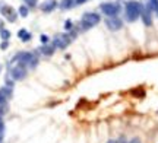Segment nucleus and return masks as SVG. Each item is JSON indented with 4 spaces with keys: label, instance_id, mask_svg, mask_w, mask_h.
<instances>
[{
    "label": "nucleus",
    "instance_id": "24",
    "mask_svg": "<svg viewBox=\"0 0 158 143\" xmlns=\"http://www.w3.org/2000/svg\"><path fill=\"white\" fill-rule=\"evenodd\" d=\"M130 143H140V142H139V139H133Z\"/></svg>",
    "mask_w": 158,
    "mask_h": 143
},
{
    "label": "nucleus",
    "instance_id": "30",
    "mask_svg": "<svg viewBox=\"0 0 158 143\" xmlns=\"http://www.w3.org/2000/svg\"><path fill=\"white\" fill-rule=\"evenodd\" d=\"M0 123H1V120H0Z\"/></svg>",
    "mask_w": 158,
    "mask_h": 143
},
{
    "label": "nucleus",
    "instance_id": "7",
    "mask_svg": "<svg viewBox=\"0 0 158 143\" xmlns=\"http://www.w3.org/2000/svg\"><path fill=\"white\" fill-rule=\"evenodd\" d=\"M10 89L12 88H0V114H3L6 109V102H7V99L10 98Z\"/></svg>",
    "mask_w": 158,
    "mask_h": 143
},
{
    "label": "nucleus",
    "instance_id": "20",
    "mask_svg": "<svg viewBox=\"0 0 158 143\" xmlns=\"http://www.w3.org/2000/svg\"><path fill=\"white\" fill-rule=\"evenodd\" d=\"M40 39H41V42H43L44 45L49 42V36H47V35H41V36H40Z\"/></svg>",
    "mask_w": 158,
    "mask_h": 143
},
{
    "label": "nucleus",
    "instance_id": "14",
    "mask_svg": "<svg viewBox=\"0 0 158 143\" xmlns=\"http://www.w3.org/2000/svg\"><path fill=\"white\" fill-rule=\"evenodd\" d=\"M18 36H19L22 41H25V42L31 39V34H29V32H26L25 29H21V31L18 32Z\"/></svg>",
    "mask_w": 158,
    "mask_h": 143
},
{
    "label": "nucleus",
    "instance_id": "22",
    "mask_svg": "<svg viewBox=\"0 0 158 143\" xmlns=\"http://www.w3.org/2000/svg\"><path fill=\"white\" fill-rule=\"evenodd\" d=\"M7 45H9V42H7V41H3L0 47H1V50H6V48H7Z\"/></svg>",
    "mask_w": 158,
    "mask_h": 143
},
{
    "label": "nucleus",
    "instance_id": "28",
    "mask_svg": "<svg viewBox=\"0 0 158 143\" xmlns=\"http://www.w3.org/2000/svg\"><path fill=\"white\" fill-rule=\"evenodd\" d=\"M0 70H1V66H0Z\"/></svg>",
    "mask_w": 158,
    "mask_h": 143
},
{
    "label": "nucleus",
    "instance_id": "8",
    "mask_svg": "<svg viewBox=\"0 0 158 143\" xmlns=\"http://www.w3.org/2000/svg\"><path fill=\"white\" fill-rule=\"evenodd\" d=\"M0 12L6 16L9 22H15L16 20V12L10 7V6H3V3L0 1Z\"/></svg>",
    "mask_w": 158,
    "mask_h": 143
},
{
    "label": "nucleus",
    "instance_id": "6",
    "mask_svg": "<svg viewBox=\"0 0 158 143\" xmlns=\"http://www.w3.org/2000/svg\"><path fill=\"white\" fill-rule=\"evenodd\" d=\"M70 42V36L66 34H57L54 36V41H53V45L56 48H66Z\"/></svg>",
    "mask_w": 158,
    "mask_h": 143
},
{
    "label": "nucleus",
    "instance_id": "15",
    "mask_svg": "<svg viewBox=\"0 0 158 143\" xmlns=\"http://www.w3.org/2000/svg\"><path fill=\"white\" fill-rule=\"evenodd\" d=\"M148 7H149V10H154V12H157V10H158V0H149V3H148Z\"/></svg>",
    "mask_w": 158,
    "mask_h": 143
},
{
    "label": "nucleus",
    "instance_id": "27",
    "mask_svg": "<svg viewBox=\"0 0 158 143\" xmlns=\"http://www.w3.org/2000/svg\"><path fill=\"white\" fill-rule=\"evenodd\" d=\"M117 143H119V142H117ZM122 143H127V142H122Z\"/></svg>",
    "mask_w": 158,
    "mask_h": 143
},
{
    "label": "nucleus",
    "instance_id": "2",
    "mask_svg": "<svg viewBox=\"0 0 158 143\" xmlns=\"http://www.w3.org/2000/svg\"><path fill=\"white\" fill-rule=\"evenodd\" d=\"M15 61H18L19 64H24L25 67L28 66V67L34 69L35 66H37V63H38V58H37V55L32 53H19L13 57L12 63H15Z\"/></svg>",
    "mask_w": 158,
    "mask_h": 143
},
{
    "label": "nucleus",
    "instance_id": "3",
    "mask_svg": "<svg viewBox=\"0 0 158 143\" xmlns=\"http://www.w3.org/2000/svg\"><path fill=\"white\" fill-rule=\"evenodd\" d=\"M100 15L98 13H91V12H88L85 13L84 16H82V20H81V26H82V29H89V28H92V26H95L97 23H100Z\"/></svg>",
    "mask_w": 158,
    "mask_h": 143
},
{
    "label": "nucleus",
    "instance_id": "17",
    "mask_svg": "<svg viewBox=\"0 0 158 143\" xmlns=\"http://www.w3.org/2000/svg\"><path fill=\"white\" fill-rule=\"evenodd\" d=\"M0 35H1V38H3L4 41H7L9 36H10V32H9L7 29H1V31H0Z\"/></svg>",
    "mask_w": 158,
    "mask_h": 143
},
{
    "label": "nucleus",
    "instance_id": "23",
    "mask_svg": "<svg viewBox=\"0 0 158 143\" xmlns=\"http://www.w3.org/2000/svg\"><path fill=\"white\" fill-rule=\"evenodd\" d=\"M87 0H75V4H84Z\"/></svg>",
    "mask_w": 158,
    "mask_h": 143
},
{
    "label": "nucleus",
    "instance_id": "9",
    "mask_svg": "<svg viewBox=\"0 0 158 143\" xmlns=\"http://www.w3.org/2000/svg\"><path fill=\"white\" fill-rule=\"evenodd\" d=\"M105 25H107L111 31H119L123 26V22H122V19H119L117 16H113V18L105 19Z\"/></svg>",
    "mask_w": 158,
    "mask_h": 143
},
{
    "label": "nucleus",
    "instance_id": "16",
    "mask_svg": "<svg viewBox=\"0 0 158 143\" xmlns=\"http://www.w3.org/2000/svg\"><path fill=\"white\" fill-rule=\"evenodd\" d=\"M19 15H21L22 18H26V16H28V7H26V6H21V7H19Z\"/></svg>",
    "mask_w": 158,
    "mask_h": 143
},
{
    "label": "nucleus",
    "instance_id": "10",
    "mask_svg": "<svg viewBox=\"0 0 158 143\" xmlns=\"http://www.w3.org/2000/svg\"><path fill=\"white\" fill-rule=\"evenodd\" d=\"M140 16H142V20L146 26H151L152 25V18H151V10L149 7H143L142 6V12H140Z\"/></svg>",
    "mask_w": 158,
    "mask_h": 143
},
{
    "label": "nucleus",
    "instance_id": "13",
    "mask_svg": "<svg viewBox=\"0 0 158 143\" xmlns=\"http://www.w3.org/2000/svg\"><path fill=\"white\" fill-rule=\"evenodd\" d=\"M73 6H75V0H62V3H60V7H62L63 10L72 9Z\"/></svg>",
    "mask_w": 158,
    "mask_h": 143
},
{
    "label": "nucleus",
    "instance_id": "11",
    "mask_svg": "<svg viewBox=\"0 0 158 143\" xmlns=\"http://www.w3.org/2000/svg\"><path fill=\"white\" fill-rule=\"evenodd\" d=\"M57 4H59V3H57L56 0H46V1L41 4V10L46 12V13H49V12H51L53 9H56Z\"/></svg>",
    "mask_w": 158,
    "mask_h": 143
},
{
    "label": "nucleus",
    "instance_id": "1",
    "mask_svg": "<svg viewBox=\"0 0 158 143\" xmlns=\"http://www.w3.org/2000/svg\"><path fill=\"white\" fill-rule=\"evenodd\" d=\"M124 12H126V19H127L129 22H135V20L140 16L142 4H140L139 1H135V0L127 1V3H126V9H124Z\"/></svg>",
    "mask_w": 158,
    "mask_h": 143
},
{
    "label": "nucleus",
    "instance_id": "31",
    "mask_svg": "<svg viewBox=\"0 0 158 143\" xmlns=\"http://www.w3.org/2000/svg\"><path fill=\"white\" fill-rule=\"evenodd\" d=\"M157 13H158V10H157Z\"/></svg>",
    "mask_w": 158,
    "mask_h": 143
},
{
    "label": "nucleus",
    "instance_id": "18",
    "mask_svg": "<svg viewBox=\"0 0 158 143\" xmlns=\"http://www.w3.org/2000/svg\"><path fill=\"white\" fill-rule=\"evenodd\" d=\"M37 3H38V0H25V4L26 6H31V7L37 6Z\"/></svg>",
    "mask_w": 158,
    "mask_h": 143
},
{
    "label": "nucleus",
    "instance_id": "29",
    "mask_svg": "<svg viewBox=\"0 0 158 143\" xmlns=\"http://www.w3.org/2000/svg\"><path fill=\"white\" fill-rule=\"evenodd\" d=\"M0 143H3V142H1V140H0Z\"/></svg>",
    "mask_w": 158,
    "mask_h": 143
},
{
    "label": "nucleus",
    "instance_id": "19",
    "mask_svg": "<svg viewBox=\"0 0 158 143\" xmlns=\"http://www.w3.org/2000/svg\"><path fill=\"white\" fill-rule=\"evenodd\" d=\"M3 136H4V124L0 123V140H3Z\"/></svg>",
    "mask_w": 158,
    "mask_h": 143
},
{
    "label": "nucleus",
    "instance_id": "4",
    "mask_svg": "<svg viewBox=\"0 0 158 143\" xmlns=\"http://www.w3.org/2000/svg\"><path fill=\"white\" fill-rule=\"evenodd\" d=\"M9 76H10L13 80H22V79L26 76V67H25L24 64H19V63H16L15 66H10Z\"/></svg>",
    "mask_w": 158,
    "mask_h": 143
},
{
    "label": "nucleus",
    "instance_id": "12",
    "mask_svg": "<svg viewBox=\"0 0 158 143\" xmlns=\"http://www.w3.org/2000/svg\"><path fill=\"white\" fill-rule=\"evenodd\" d=\"M54 48H56L54 45H47V44H46V45H43L38 51H41V54H44V55H51V54L54 53Z\"/></svg>",
    "mask_w": 158,
    "mask_h": 143
},
{
    "label": "nucleus",
    "instance_id": "5",
    "mask_svg": "<svg viewBox=\"0 0 158 143\" xmlns=\"http://www.w3.org/2000/svg\"><path fill=\"white\" fill-rule=\"evenodd\" d=\"M100 9L108 18H113V16H117V13L120 12V4H117V3H103L100 6Z\"/></svg>",
    "mask_w": 158,
    "mask_h": 143
},
{
    "label": "nucleus",
    "instance_id": "26",
    "mask_svg": "<svg viewBox=\"0 0 158 143\" xmlns=\"http://www.w3.org/2000/svg\"><path fill=\"white\" fill-rule=\"evenodd\" d=\"M1 29H3V28H1V20H0V31H1Z\"/></svg>",
    "mask_w": 158,
    "mask_h": 143
},
{
    "label": "nucleus",
    "instance_id": "25",
    "mask_svg": "<svg viewBox=\"0 0 158 143\" xmlns=\"http://www.w3.org/2000/svg\"><path fill=\"white\" fill-rule=\"evenodd\" d=\"M107 143H117V142H114V140H108Z\"/></svg>",
    "mask_w": 158,
    "mask_h": 143
},
{
    "label": "nucleus",
    "instance_id": "21",
    "mask_svg": "<svg viewBox=\"0 0 158 143\" xmlns=\"http://www.w3.org/2000/svg\"><path fill=\"white\" fill-rule=\"evenodd\" d=\"M65 28H66V31H70V29H72V22H70V20H66Z\"/></svg>",
    "mask_w": 158,
    "mask_h": 143
}]
</instances>
